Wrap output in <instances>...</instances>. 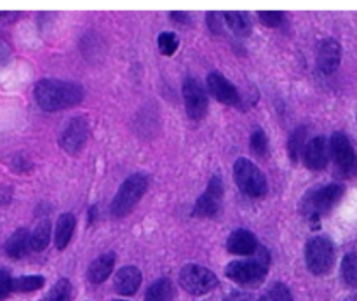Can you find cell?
<instances>
[{
    "label": "cell",
    "instance_id": "6da1fadb",
    "mask_svg": "<svg viewBox=\"0 0 357 301\" xmlns=\"http://www.w3.org/2000/svg\"><path fill=\"white\" fill-rule=\"evenodd\" d=\"M35 101L45 111H58L79 105L84 98V89L75 82L58 79L38 80L33 89Z\"/></svg>",
    "mask_w": 357,
    "mask_h": 301
},
{
    "label": "cell",
    "instance_id": "7a4b0ae2",
    "mask_svg": "<svg viewBox=\"0 0 357 301\" xmlns=\"http://www.w3.org/2000/svg\"><path fill=\"white\" fill-rule=\"evenodd\" d=\"M271 265V254L265 247H258L257 253L248 260H237L227 265L225 275L239 286L258 288L265 281Z\"/></svg>",
    "mask_w": 357,
    "mask_h": 301
},
{
    "label": "cell",
    "instance_id": "3957f363",
    "mask_svg": "<svg viewBox=\"0 0 357 301\" xmlns=\"http://www.w3.org/2000/svg\"><path fill=\"white\" fill-rule=\"evenodd\" d=\"M146 187H149V180H146L145 174H131V176L121 185V188H119L117 194H115L114 201H112V215H114L115 218H122V216L129 215V213L135 209V206L142 201V197L146 192Z\"/></svg>",
    "mask_w": 357,
    "mask_h": 301
},
{
    "label": "cell",
    "instance_id": "277c9868",
    "mask_svg": "<svg viewBox=\"0 0 357 301\" xmlns=\"http://www.w3.org/2000/svg\"><path fill=\"white\" fill-rule=\"evenodd\" d=\"M234 180L248 197L261 199L267 195V178L251 160L239 159L234 164Z\"/></svg>",
    "mask_w": 357,
    "mask_h": 301
},
{
    "label": "cell",
    "instance_id": "5b68a950",
    "mask_svg": "<svg viewBox=\"0 0 357 301\" xmlns=\"http://www.w3.org/2000/svg\"><path fill=\"white\" fill-rule=\"evenodd\" d=\"M344 195V187L337 183L324 185V187L310 190L302 201V211L307 216H321L330 211Z\"/></svg>",
    "mask_w": 357,
    "mask_h": 301
},
{
    "label": "cell",
    "instance_id": "8992f818",
    "mask_svg": "<svg viewBox=\"0 0 357 301\" xmlns=\"http://www.w3.org/2000/svg\"><path fill=\"white\" fill-rule=\"evenodd\" d=\"M307 268L314 275H324L335 263V247L328 237H314L305 246Z\"/></svg>",
    "mask_w": 357,
    "mask_h": 301
},
{
    "label": "cell",
    "instance_id": "52a82bcc",
    "mask_svg": "<svg viewBox=\"0 0 357 301\" xmlns=\"http://www.w3.org/2000/svg\"><path fill=\"white\" fill-rule=\"evenodd\" d=\"M180 286L195 296L208 295L218 286V277L202 265H185L180 272Z\"/></svg>",
    "mask_w": 357,
    "mask_h": 301
},
{
    "label": "cell",
    "instance_id": "ba28073f",
    "mask_svg": "<svg viewBox=\"0 0 357 301\" xmlns=\"http://www.w3.org/2000/svg\"><path fill=\"white\" fill-rule=\"evenodd\" d=\"M331 155H333L335 164L338 171L345 178H352L357 174V153L352 146L351 139L344 132H333L330 141Z\"/></svg>",
    "mask_w": 357,
    "mask_h": 301
},
{
    "label": "cell",
    "instance_id": "9c48e42d",
    "mask_svg": "<svg viewBox=\"0 0 357 301\" xmlns=\"http://www.w3.org/2000/svg\"><path fill=\"white\" fill-rule=\"evenodd\" d=\"M185 108L192 121H201L208 114V94L202 84L194 77H187L183 82Z\"/></svg>",
    "mask_w": 357,
    "mask_h": 301
},
{
    "label": "cell",
    "instance_id": "30bf717a",
    "mask_svg": "<svg viewBox=\"0 0 357 301\" xmlns=\"http://www.w3.org/2000/svg\"><path fill=\"white\" fill-rule=\"evenodd\" d=\"M87 136H89V125L84 117H75L66 124V128L63 129L61 136H59V146L65 150L66 153H79L84 148L87 141Z\"/></svg>",
    "mask_w": 357,
    "mask_h": 301
},
{
    "label": "cell",
    "instance_id": "8fae6325",
    "mask_svg": "<svg viewBox=\"0 0 357 301\" xmlns=\"http://www.w3.org/2000/svg\"><path fill=\"white\" fill-rule=\"evenodd\" d=\"M223 197V181L222 178L213 176L209 181L208 188L204 194L197 199L194 208V216L199 218H213L216 213L220 211V204H222Z\"/></svg>",
    "mask_w": 357,
    "mask_h": 301
},
{
    "label": "cell",
    "instance_id": "7c38bea8",
    "mask_svg": "<svg viewBox=\"0 0 357 301\" xmlns=\"http://www.w3.org/2000/svg\"><path fill=\"white\" fill-rule=\"evenodd\" d=\"M206 86H208V91L213 94L215 100H218L220 103L223 105H239L241 96L239 91L236 89L232 82H230L227 77H223L222 73L211 72L208 75V80H206Z\"/></svg>",
    "mask_w": 357,
    "mask_h": 301
},
{
    "label": "cell",
    "instance_id": "4fadbf2b",
    "mask_svg": "<svg viewBox=\"0 0 357 301\" xmlns=\"http://www.w3.org/2000/svg\"><path fill=\"white\" fill-rule=\"evenodd\" d=\"M330 143L326 141V138L317 136L307 143L303 150V162L310 171H323L330 162Z\"/></svg>",
    "mask_w": 357,
    "mask_h": 301
},
{
    "label": "cell",
    "instance_id": "5bb4252c",
    "mask_svg": "<svg viewBox=\"0 0 357 301\" xmlns=\"http://www.w3.org/2000/svg\"><path fill=\"white\" fill-rule=\"evenodd\" d=\"M342 61V45L335 38H324L317 45V68L324 75H331L338 70Z\"/></svg>",
    "mask_w": 357,
    "mask_h": 301
},
{
    "label": "cell",
    "instance_id": "9a60e30c",
    "mask_svg": "<svg viewBox=\"0 0 357 301\" xmlns=\"http://www.w3.org/2000/svg\"><path fill=\"white\" fill-rule=\"evenodd\" d=\"M258 240L255 233L250 230L239 229L236 232L230 233L229 240H227V249L229 253L237 254V256H253L258 251Z\"/></svg>",
    "mask_w": 357,
    "mask_h": 301
},
{
    "label": "cell",
    "instance_id": "2e32d148",
    "mask_svg": "<svg viewBox=\"0 0 357 301\" xmlns=\"http://www.w3.org/2000/svg\"><path fill=\"white\" fill-rule=\"evenodd\" d=\"M142 272L138 270L136 267H124L115 274L114 279V288L119 295L122 296H131L135 295L136 291L142 286Z\"/></svg>",
    "mask_w": 357,
    "mask_h": 301
},
{
    "label": "cell",
    "instance_id": "e0dca14e",
    "mask_svg": "<svg viewBox=\"0 0 357 301\" xmlns=\"http://www.w3.org/2000/svg\"><path fill=\"white\" fill-rule=\"evenodd\" d=\"M115 265V254L114 253H105L98 256L96 260L91 261L89 268H87V279L93 284H101L110 277L112 270Z\"/></svg>",
    "mask_w": 357,
    "mask_h": 301
},
{
    "label": "cell",
    "instance_id": "ac0fdd59",
    "mask_svg": "<svg viewBox=\"0 0 357 301\" xmlns=\"http://www.w3.org/2000/svg\"><path fill=\"white\" fill-rule=\"evenodd\" d=\"M30 249L31 236L28 233L26 229H17L6 242V253L7 256L13 258V260H20V258L26 256V253Z\"/></svg>",
    "mask_w": 357,
    "mask_h": 301
},
{
    "label": "cell",
    "instance_id": "d6986e66",
    "mask_svg": "<svg viewBox=\"0 0 357 301\" xmlns=\"http://www.w3.org/2000/svg\"><path fill=\"white\" fill-rule=\"evenodd\" d=\"M75 216L72 213H65L58 218L54 230V244L59 251H63L70 244L73 232H75Z\"/></svg>",
    "mask_w": 357,
    "mask_h": 301
},
{
    "label": "cell",
    "instance_id": "ffe728a7",
    "mask_svg": "<svg viewBox=\"0 0 357 301\" xmlns=\"http://www.w3.org/2000/svg\"><path fill=\"white\" fill-rule=\"evenodd\" d=\"M223 16H225V21L227 24H229V28L236 35H239V37H246V35L251 33V21L246 13L227 10V13H223Z\"/></svg>",
    "mask_w": 357,
    "mask_h": 301
},
{
    "label": "cell",
    "instance_id": "44dd1931",
    "mask_svg": "<svg viewBox=\"0 0 357 301\" xmlns=\"http://www.w3.org/2000/svg\"><path fill=\"white\" fill-rule=\"evenodd\" d=\"M145 301H173V286L169 279H159L149 288Z\"/></svg>",
    "mask_w": 357,
    "mask_h": 301
},
{
    "label": "cell",
    "instance_id": "7402d4cb",
    "mask_svg": "<svg viewBox=\"0 0 357 301\" xmlns=\"http://www.w3.org/2000/svg\"><path fill=\"white\" fill-rule=\"evenodd\" d=\"M51 240V223L45 219L37 225V229L31 233V251H44Z\"/></svg>",
    "mask_w": 357,
    "mask_h": 301
},
{
    "label": "cell",
    "instance_id": "603a6c76",
    "mask_svg": "<svg viewBox=\"0 0 357 301\" xmlns=\"http://www.w3.org/2000/svg\"><path fill=\"white\" fill-rule=\"evenodd\" d=\"M305 138H307V128H296L295 131L291 132L289 136V141H288V153H289V159L296 160L300 157V153H303L305 150Z\"/></svg>",
    "mask_w": 357,
    "mask_h": 301
},
{
    "label": "cell",
    "instance_id": "cb8c5ba5",
    "mask_svg": "<svg viewBox=\"0 0 357 301\" xmlns=\"http://www.w3.org/2000/svg\"><path fill=\"white\" fill-rule=\"evenodd\" d=\"M342 277L345 284L357 289V253L345 254L342 260Z\"/></svg>",
    "mask_w": 357,
    "mask_h": 301
},
{
    "label": "cell",
    "instance_id": "d4e9b609",
    "mask_svg": "<svg viewBox=\"0 0 357 301\" xmlns=\"http://www.w3.org/2000/svg\"><path fill=\"white\" fill-rule=\"evenodd\" d=\"M45 279L40 275H26V277L13 279V291L16 293H31L37 291L44 286Z\"/></svg>",
    "mask_w": 357,
    "mask_h": 301
},
{
    "label": "cell",
    "instance_id": "484cf974",
    "mask_svg": "<svg viewBox=\"0 0 357 301\" xmlns=\"http://www.w3.org/2000/svg\"><path fill=\"white\" fill-rule=\"evenodd\" d=\"M258 301H293V296L288 286L282 284V282H275L260 296Z\"/></svg>",
    "mask_w": 357,
    "mask_h": 301
},
{
    "label": "cell",
    "instance_id": "4316f807",
    "mask_svg": "<svg viewBox=\"0 0 357 301\" xmlns=\"http://www.w3.org/2000/svg\"><path fill=\"white\" fill-rule=\"evenodd\" d=\"M70 298H72V284L68 279H59L44 301H70Z\"/></svg>",
    "mask_w": 357,
    "mask_h": 301
},
{
    "label": "cell",
    "instance_id": "83f0119b",
    "mask_svg": "<svg viewBox=\"0 0 357 301\" xmlns=\"http://www.w3.org/2000/svg\"><path fill=\"white\" fill-rule=\"evenodd\" d=\"M157 44H159V51L162 52L164 56H173L174 52H176L180 42H178V37L174 33L164 31V33L159 35V40H157Z\"/></svg>",
    "mask_w": 357,
    "mask_h": 301
},
{
    "label": "cell",
    "instance_id": "f1b7e54d",
    "mask_svg": "<svg viewBox=\"0 0 357 301\" xmlns=\"http://www.w3.org/2000/svg\"><path fill=\"white\" fill-rule=\"evenodd\" d=\"M251 148L257 155L265 157L268 153V138L261 129H257V131L251 134Z\"/></svg>",
    "mask_w": 357,
    "mask_h": 301
},
{
    "label": "cell",
    "instance_id": "f546056e",
    "mask_svg": "<svg viewBox=\"0 0 357 301\" xmlns=\"http://www.w3.org/2000/svg\"><path fill=\"white\" fill-rule=\"evenodd\" d=\"M258 17L268 28H279L284 23V14L278 10H264V13H258Z\"/></svg>",
    "mask_w": 357,
    "mask_h": 301
},
{
    "label": "cell",
    "instance_id": "4dcf8cb0",
    "mask_svg": "<svg viewBox=\"0 0 357 301\" xmlns=\"http://www.w3.org/2000/svg\"><path fill=\"white\" fill-rule=\"evenodd\" d=\"M10 293H13V279L9 272L0 268V301L6 300Z\"/></svg>",
    "mask_w": 357,
    "mask_h": 301
},
{
    "label": "cell",
    "instance_id": "1f68e13d",
    "mask_svg": "<svg viewBox=\"0 0 357 301\" xmlns=\"http://www.w3.org/2000/svg\"><path fill=\"white\" fill-rule=\"evenodd\" d=\"M10 56V45L9 42L6 40V38L0 35V65H3V63H7V59H9Z\"/></svg>",
    "mask_w": 357,
    "mask_h": 301
},
{
    "label": "cell",
    "instance_id": "d6a6232c",
    "mask_svg": "<svg viewBox=\"0 0 357 301\" xmlns=\"http://www.w3.org/2000/svg\"><path fill=\"white\" fill-rule=\"evenodd\" d=\"M17 17H20V13H2V10H0V21L10 23V21H16Z\"/></svg>",
    "mask_w": 357,
    "mask_h": 301
},
{
    "label": "cell",
    "instance_id": "836d02e7",
    "mask_svg": "<svg viewBox=\"0 0 357 301\" xmlns=\"http://www.w3.org/2000/svg\"><path fill=\"white\" fill-rule=\"evenodd\" d=\"M225 301H251V300H248L244 295H234L230 296V298H227Z\"/></svg>",
    "mask_w": 357,
    "mask_h": 301
},
{
    "label": "cell",
    "instance_id": "e575fe53",
    "mask_svg": "<svg viewBox=\"0 0 357 301\" xmlns=\"http://www.w3.org/2000/svg\"><path fill=\"white\" fill-rule=\"evenodd\" d=\"M171 16H173L176 21H187V17H185L187 14L185 13H171Z\"/></svg>",
    "mask_w": 357,
    "mask_h": 301
},
{
    "label": "cell",
    "instance_id": "d590c367",
    "mask_svg": "<svg viewBox=\"0 0 357 301\" xmlns=\"http://www.w3.org/2000/svg\"><path fill=\"white\" fill-rule=\"evenodd\" d=\"M345 301H357V298H349V300H345Z\"/></svg>",
    "mask_w": 357,
    "mask_h": 301
},
{
    "label": "cell",
    "instance_id": "8d00e7d4",
    "mask_svg": "<svg viewBox=\"0 0 357 301\" xmlns=\"http://www.w3.org/2000/svg\"><path fill=\"white\" fill-rule=\"evenodd\" d=\"M114 301H128V300H114Z\"/></svg>",
    "mask_w": 357,
    "mask_h": 301
}]
</instances>
